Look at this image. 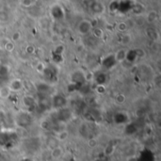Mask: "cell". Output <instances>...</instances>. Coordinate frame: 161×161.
Here are the masks:
<instances>
[{"instance_id":"cell-5","label":"cell","mask_w":161,"mask_h":161,"mask_svg":"<svg viewBox=\"0 0 161 161\" xmlns=\"http://www.w3.org/2000/svg\"><path fill=\"white\" fill-rule=\"evenodd\" d=\"M144 19H145V22H146V23H148V24H154V23H156V22L158 21V11L155 10V9L149 10V11L146 13Z\"/></svg>"},{"instance_id":"cell-20","label":"cell","mask_w":161,"mask_h":161,"mask_svg":"<svg viewBox=\"0 0 161 161\" xmlns=\"http://www.w3.org/2000/svg\"><path fill=\"white\" fill-rule=\"evenodd\" d=\"M59 41H60L59 35H58V34H53V36H52V42H53L54 43H58Z\"/></svg>"},{"instance_id":"cell-4","label":"cell","mask_w":161,"mask_h":161,"mask_svg":"<svg viewBox=\"0 0 161 161\" xmlns=\"http://www.w3.org/2000/svg\"><path fill=\"white\" fill-rule=\"evenodd\" d=\"M127 54H128V51L126 48H120L116 51V53L114 55V58L117 62L122 63L126 59Z\"/></svg>"},{"instance_id":"cell-8","label":"cell","mask_w":161,"mask_h":161,"mask_svg":"<svg viewBox=\"0 0 161 161\" xmlns=\"http://www.w3.org/2000/svg\"><path fill=\"white\" fill-rule=\"evenodd\" d=\"M92 36L95 38V39H98V40H101L104 38L105 36V31L102 27L100 26H93L92 29Z\"/></svg>"},{"instance_id":"cell-21","label":"cell","mask_w":161,"mask_h":161,"mask_svg":"<svg viewBox=\"0 0 161 161\" xmlns=\"http://www.w3.org/2000/svg\"><path fill=\"white\" fill-rule=\"evenodd\" d=\"M88 144L90 147H95L96 144H97V141L95 139H91L89 142H88Z\"/></svg>"},{"instance_id":"cell-17","label":"cell","mask_w":161,"mask_h":161,"mask_svg":"<svg viewBox=\"0 0 161 161\" xmlns=\"http://www.w3.org/2000/svg\"><path fill=\"white\" fill-rule=\"evenodd\" d=\"M23 102H24V105L26 106V107H29L33 104V98L30 96V95H25L23 99Z\"/></svg>"},{"instance_id":"cell-12","label":"cell","mask_w":161,"mask_h":161,"mask_svg":"<svg viewBox=\"0 0 161 161\" xmlns=\"http://www.w3.org/2000/svg\"><path fill=\"white\" fill-rule=\"evenodd\" d=\"M116 27H117V30L119 31V32H121V33H125V32H126L127 30H128V25H127V23H126V21H121V22H119L118 24H117V25H116Z\"/></svg>"},{"instance_id":"cell-13","label":"cell","mask_w":161,"mask_h":161,"mask_svg":"<svg viewBox=\"0 0 161 161\" xmlns=\"http://www.w3.org/2000/svg\"><path fill=\"white\" fill-rule=\"evenodd\" d=\"M125 101H126V97H125V95L123 94V93L117 94V95L115 96V98H114V103H115L117 106H122V105H124V103H125Z\"/></svg>"},{"instance_id":"cell-2","label":"cell","mask_w":161,"mask_h":161,"mask_svg":"<svg viewBox=\"0 0 161 161\" xmlns=\"http://www.w3.org/2000/svg\"><path fill=\"white\" fill-rule=\"evenodd\" d=\"M90 9L93 15H101L105 12L106 7L105 5L99 0H91Z\"/></svg>"},{"instance_id":"cell-16","label":"cell","mask_w":161,"mask_h":161,"mask_svg":"<svg viewBox=\"0 0 161 161\" xmlns=\"http://www.w3.org/2000/svg\"><path fill=\"white\" fill-rule=\"evenodd\" d=\"M25 52L27 55H33V54H35V52H36V47H35L33 44H27V45L25 47Z\"/></svg>"},{"instance_id":"cell-7","label":"cell","mask_w":161,"mask_h":161,"mask_svg":"<svg viewBox=\"0 0 161 161\" xmlns=\"http://www.w3.org/2000/svg\"><path fill=\"white\" fill-rule=\"evenodd\" d=\"M145 33L147 35V37L149 39H151L152 41H158L159 40V33L157 29L153 28V27H148L145 30Z\"/></svg>"},{"instance_id":"cell-9","label":"cell","mask_w":161,"mask_h":161,"mask_svg":"<svg viewBox=\"0 0 161 161\" xmlns=\"http://www.w3.org/2000/svg\"><path fill=\"white\" fill-rule=\"evenodd\" d=\"M10 94H11V92H10V90H9L8 85L0 87V99L7 100V99L9 98Z\"/></svg>"},{"instance_id":"cell-1","label":"cell","mask_w":161,"mask_h":161,"mask_svg":"<svg viewBox=\"0 0 161 161\" xmlns=\"http://www.w3.org/2000/svg\"><path fill=\"white\" fill-rule=\"evenodd\" d=\"M93 27V25L92 23V21L88 20V19H83L81 20L76 26V31L79 35L81 36H86L88 34H90L92 32V29Z\"/></svg>"},{"instance_id":"cell-22","label":"cell","mask_w":161,"mask_h":161,"mask_svg":"<svg viewBox=\"0 0 161 161\" xmlns=\"http://www.w3.org/2000/svg\"><path fill=\"white\" fill-rule=\"evenodd\" d=\"M8 38H0V48L1 49H3V47H4V45H5V43L8 42Z\"/></svg>"},{"instance_id":"cell-15","label":"cell","mask_w":161,"mask_h":161,"mask_svg":"<svg viewBox=\"0 0 161 161\" xmlns=\"http://www.w3.org/2000/svg\"><path fill=\"white\" fill-rule=\"evenodd\" d=\"M21 37H22L21 32H20V31H15V32H13V33H12V35H11V37H10V39H9V40L15 43V42H19V41H20Z\"/></svg>"},{"instance_id":"cell-18","label":"cell","mask_w":161,"mask_h":161,"mask_svg":"<svg viewBox=\"0 0 161 161\" xmlns=\"http://www.w3.org/2000/svg\"><path fill=\"white\" fill-rule=\"evenodd\" d=\"M21 5L24 8H31L34 5V0H21Z\"/></svg>"},{"instance_id":"cell-6","label":"cell","mask_w":161,"mask_h":161,"mask_svg":"<svg viewBox=\"0 0 161 161\" xmlns=\"http://www.w3.org/2000/svg\"><path fill=\"white\" fill-rule=\"evenodd\" d=\"M64 156V150L61 146H55L51 151V158L54 160H58Z\"/></svg>"},{"instance_id":"cell-3","label":"cell","mask_w":161,"mask_h":161,"mask_svg":"<svg viewBox=\"0 0 161 161\" xmlns=\"http://www.w3.org/2000/svg\"><path fill=\"white\" fill-rule=\"evenodd\" d=\"M8 86L11 92H18L24 89V82L20 78H13Z\"/></svg>"},{"instance_id":"cell-23","label":"cell","mask_w":161,"mask_h":161,"mask_svg":"<svg viewBox=\"0 0 161 161\" xmlns=\"http://www.w3.org/2000/svg\"><path fill=\"white\" fill-rule=\"evenodd\" d=\"M83 1H91V0H83Z\"/></svg>"},{"instance_id":"cell-19","label":"cell","mask_w":161,"mask_h":161,"mask_svg":"<svg viewBox=\"0 0 161 161\" xmlns=\"http://www.w3.org/2000/svg\"><path fill=\"white\" fill-rule=\"evenodd\" d=\"M35 68H36V70H37L38 72H40V73H42V72L44 71V69H45V66H44V64H43L42 62H41V61H38V63L36 64Z\"/></svg>"},{"instance_id":"cell-10","label":"cell","mask_w":161,"mask_h":161,"mask_svg":"<svg viewBox=\"0 0 161 161\" xmlns=\"http://www.w3.org/2000/svg\"><path fill=\"white\" fill-rule=\"evenodd\" d=\"M120 41H121V43H122L124 46H126V45H128V44L131 43V42H132V36H131L129 33L125 32V33H123V35H122Z\"/></svg>"},{"instance_id":"cell-11","label":"cell","mask_w":161,"mask_h":161,"mask_svg":"<svg viewBox=\"0 0 161 161\" xmlns=\"http://www.w3.org/2000/svg\"><path fill=\"white\" fill-rule=\"evenodd\" d=\"M69 138V132L67 130H60L57 133L56 135V139L58 142H64Z\"/></svg>"},{"instance_id":"cell-14","label":"cell","mask_w":161,"mask_h":161,"mask_svg":"<svg viewBox=\"0 0 161 161\" xmlns=\"http://www.w3.org/2000/svg\"><path fill=\"white\" fill-rule=\"evenodd\" d=\"M3 49H4L6 52L11 53V52H13V51H14V49H15V43H14L13 42H11V41L8 39V42L5 43V45H4Z\"/></svg>"}]
</instances>
